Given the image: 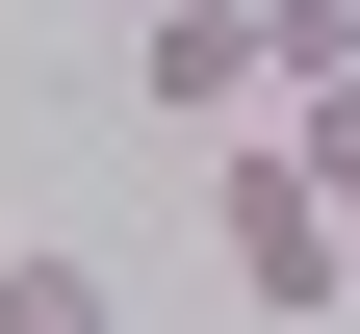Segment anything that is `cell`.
<instances>
[{"label":"cell","instance_id":"1","mask_svg":"<svg viewBox=\"0 0 360 334\" xmlns=\"http://www.w3.org/2000/svg\"><path fill=\"white\" fill-rule=\"evenodd\" d=\"M206 257H232V309H360V180L309 155L283 103L206 129Z\"/></svg>","mask_w":360,"mask_h":334},{"label":"cell","instance_id":"2","mask_svg":"<svg viewBox=\"0 0 360 334\" xmlns=\"http://www.w3.org/2000/svg\"><path fill=\"white\" fill-rule=\"evenodd\" d=\"M129 103L206 155V129H257L283 103V0H129Z\"/></svg>","mask_w":360,"mask_h":334},{"label":"cell","instance_id":"3","mask_svg":"<svg viewBox=\"0 0 360 334\" xmlns=\"http://www.w3.org/2000/svg\"><path fill=\"white\" fill-rule=\"evenodd\" d=\"M283 129H309V155H335V180H360V77H309V103H283Z\"/></svg>","mask_w":360,"mask_h":334}]
</instances>
